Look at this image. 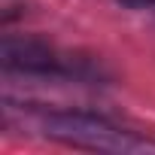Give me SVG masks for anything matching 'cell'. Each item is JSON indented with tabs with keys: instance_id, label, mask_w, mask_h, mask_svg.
<instances>
[{
	"instance_id": "cell-1",
	"label": "cell",
	"mask_w": 155,
	"mask_h": 155,
	"mask_svg": "<svg viewBox=\"0 0 155 155\" xmlns=\"http://www.w3.org/2000/svg\"><path fill=\"white\" fill-rule=\"evenodd\" d=\"M46 134L55 140H64L70 146H85V149H143L149 143H140L122 131H116L113 125H107L104 119L94 116H79V113H61V116H49L46 119Z\"/></svg>"
},
{
	"instance_id": "cell-2",
	"label": "cell",
	"mask_w": 155,
	"mask_h": 155,
	"mask_svg": "<svg viewBox=\"0 0 155 155\" xmlns=\"http://www.w3.org/2000/svg\"><path fill=\"white\" fill-rule=\"evenodd\" d=\"M3 64L15 70H52L55 55L43 40L34 37H6L3 40Z\"/></svg>"
},
{
	"instance_id": "cell-3",
	"label": "cell",
	"mask_w": 155,
	"mask_h": 155,
	"mask_svg": "<svg viewBox=\"0 0 155 155\" xmlns=\"http://www.w3.org/2000/svg\"><path fill=\"white\" fill-rule=\"evenodd\" d=\"M119 3H125V6H149V3H155V0H119Z\"/></svg>"
}]
</instances>
